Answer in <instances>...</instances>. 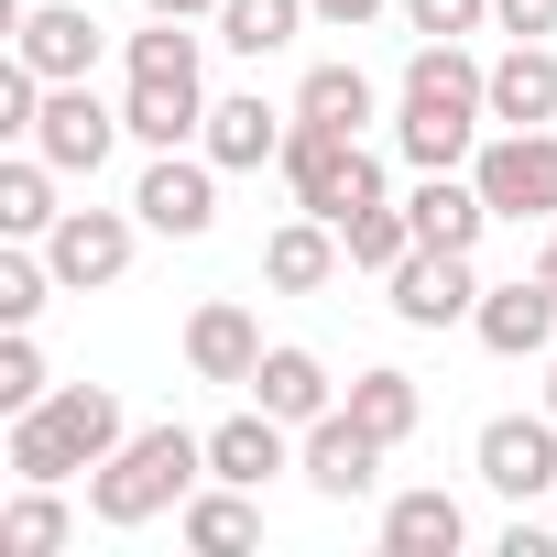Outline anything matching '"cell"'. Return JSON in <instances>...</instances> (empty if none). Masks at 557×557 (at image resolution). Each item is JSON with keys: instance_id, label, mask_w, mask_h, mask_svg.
Segmentation results:
<instances>
[{"instance_id": "6da1fadb", "label": "cell", "mask_w": 557, "mask_h": 557, "mask_svg": "<svg viewBox=\"0 0 557 557\" xmlns=\"http://www.w3.org/2000/svg\"><path fill=\"white\" fill-rule=\"evenodd\" d=\"M481 121H492V66L448 34H416L405 88H394V153L416 175H459L481 153Z\"/></svg>"}, {"instance_id": "7a4b0ae2", "label": "cell", "mask_w": 557, "mask_h": 557, "mask_svg": "<svg viewBox=\"0 0 557 557\" xmlns=\"http://www.w3.org/2000/svg\"><path fill=\"white\" fill-rule=\"evenodd\" d=\"M197 481H208V437H186V426H132V437L88 470V513H99L110 535H132V524H153V513H186Z\"/></svg>"}, {"instance_id": "3957f363", "label": "cell", "mask_w": 557, "mask_h": 557, "mask_svg": "<svg viewBox=\"0 0 557 557\" xmlns=\"http://www.w3.org/2000/svg\"><path fill=\"white\" fill-rule=\"evenodd\" d=\"M285 186H296V208H318V219H361V208H383V164H372V143L361 132H329V121H296L285 132Z\"/></svg>"}, {"instance_id": "277c9868", "label": "cell", "mask_w": 557, "mask_h": 557, "mask_svg": "<svg viewBox=\"0 0 557 557\" xmlns=\"http://www.w3.org/2000/svg\"><path fill=\"white\" fill-rule=\"evenodd\" d=\"M470 186L492 197V219H557V132H492L470 153Z\"/></svg>"}, {"instance_id": "5b68a950", "label": "cell", "mask_w": 557, "mask_h": 557, "mask_svg": "<svg viewBox=\"0 0 557 557\" xmlns=\"http://www.w3.org/2000/svg\"><path fill=\"white\" fill-rule=\"evenodd\" d=\"M132 251H143V208H66V219L45 230V262H55V285H66V296L121 285Z\"/></svg>"}, {"instance_id": "8992f818", "label": "cell", "mask_w": 557, "mask_h": 557, "mask_svg": "<svg viewBox=\"0 0 557 557\" xmlns=\"http://www.w3.org/2000/svg\"><path fill=\"white\" fill-rule=\"evenodd\" d=\"M132 208H143V230H153V240H208V230H219V164L175 143V153H153V164H143Z\"/></svg>"}, {"instance_id": "52a82bcc", "label": "cell", "mask_w": 557, "mask_h": 557, "mask_svg": "<svg viewBox=\"0 0 557 557\" xmlns=\"http://www.w3.org/2000/svg\"><path fill=\"white\" fill-rule=\"evenodd\" d=\"M296 470H307L318 503H361V492H383V437H372L350 405H329V416L296 437Z\"/></svg>"}, {"instance_id": "ba28073f", "label": "cell", "mask_w": 557, "mask_h": 557, "mask_svg": "<svg viewBox=\"0 0 557 557\" xmlns=\"http://www.w3.org/2000/svg\"><path fill=\"white\" fill-rule=\"evenodd\" d=\"M470 470H481L503 503L557 492V416H546V405H535V416H492V426L470 437Z\"/></svg>"}, {"instance_id": "9c48e42d", "label": "cell", "mask_w": 557, "mask_h": 557, "mask_svg": "<svg viewBox=\"0 0 557 557\" xmlns=\"http://www.w3.org/2000/svg\"><path fill=\"white\" fill-rule=\"evenodd\" d=\"M383 296H394V318L405 329H470V307H481V273H470V251H405L394 273H383Z\"/></svg>"}, {"instance_id": "30bf717a", "label": "cell", "mask_w": 557, "mask_h": 557, "mask_svg": "<svg viewBox=\"0 0 557 557\" xmlns=\"http://www.w3.org/2000/svg\"><path fill=\"white\" fill-rule=\"evenodd\" d=\"M110 143H121V110L88 88V77H66V88H45V121H34V153L55 164V175H99L110 164Z\"/></svg>"}, {"instance_id": "8fae6325", "label": "cell", "mask_w": 557, "mask_h": 557, "mask_svg": "<svg viewBox=\"0 0 557 557\" xmlns=\"http://www.w3.org/2000/svg\"><path fill=\"white\" fill-rule=\"evenodd\" d=\"M285 132H296V110H262V88H230V99H208L197 153L219 175H262V164H285Z\"/></svg>"}, {"instance_id": "7c38bea8", "label": "cell", "mask_w": 557, "mask_h": 557, "mask_svg": "<svg viewBox=\"0 0 557 557\" xmlns=\"http://www.w3.org/2000/svg\"><path fill=\"white\" fill-rule=\"evenodd\" d=\"M470 339H481L492 361H535V350H557V285H546V273L481 285V307H470Z\"/></svg>"}, {"instance_id": "4fadbf2b", "label": "cell", "mask_w": 557, "mask_h": 557, "mask_svg": "<svg viewBox=\"0 0 557 557\" xmlns=\"http://www.w3.org/2000/svg\"><path fill=\"white\" fill-rule=\"evenodd\" d=\"M12 55L34 77H99V12L88 0H23V23H12Z\"/></svg>"}, {"instance_id": "5bb4252c", "label": "cell", "mask_w": 557, "mask_h": 557, "mask_svg": "<svg viewBox=\"0 0 557 557\" xmlns=\"http://www.w3.org/2000/svg\"><path fill=\"white\" fill-rule=\"evenodd\" d=\"M296 437H307V426L262 416V405H251V416H219V426H208V481H240V492H262L273 470H296Z\"/></svg>"}, {"instance_id": "9a60e30c", "label": "cell", "mask_w": 557, "mask_h": 557, "mask_svg": "<svg viewBox=\"0 0 557 557\" xmlns=\"http://www.w3.org/2000/svg\"><path fill=\"white\" fill-rule=\"evenodd\" d=\"M186 372H197V383H251V372H262V329H251L240 296H208V307L186 318Z\"/></svg>"}, {"instance_id": "2e32d148", "label": "cell", "mask_w": 557, "mask_h": 557, "mask_svg": "<svg viewBox=\"0 0 557 557\" xmlns=\"http://www.w3.org/2000/svg\"><path fill=\"white\" fill-rule=\"evenodd\" d=\"M34 416L55 426V448H66L77 470H99V459H110V448L132 437V416H121V394H110V383H55V394H45Z\"/></svg>"}, {"instance_id": "e0dca14e", "label": "cell", "mask_w": 557, "mask_h": 557, "mask_svg": "<svg viewBox=\"0 0 557 557\" xmlns=\"http://www.w3.org/2000/svg\"><path fill=\"white\" fill-rule=\"evenodd\" d=\"M492 132H557V45L492 55Z\"/></svg>"}, {"instance_id": "ac0fdd59", "label": "cell", "mask_w": 557, "mask_h": 557, "mask_svg": "<svg viewBox=\"0 0 557 557\" xmlns=\"http://www.w3.org/2000/svg\"><path fill=\"white\" fill-rule=\"evenodd\" d=\"M339 262H350L339 219H318V208H307V219H285V230L262 240V285H273V296H318L329 273H339Z\"/></svg>"}, {"instance_id": "d6986e66", "label": "cell", "mask_w": 557, "mask_h": 557, "mask_svg": "<svg viewBox=\"0 0 557 557\" xmlns=\"http://www.w3.org/2000/svg\"><path fill=\"white\" fill-rule=\"evenodd\" d=\"M405 219H416V240H426V251H481L492 197H481V186H470V164H459V175H416Z\"/></svg>"}, {"instance_id": "ffe728a7", "label": "cell", "mask_w": 557, "mask_h": 557, "mask_svg": "<svg viewBox=\"0 0 557 557\" xmlns=\"http://www.w3.org/2000/svg\"><path fill=\"white\" fill-rule=\"evenodd\" d=\"M251 405H262V416H285V426H318V416L339 405V383H329V361H318V350L273 339V350H262V372H251Z\"/></svg>"}, {"instance_id": "44dd1931", "label": "cell", "mask_w": 557, "mask_h": 557, "mask_svg": "<svg viewBox=\"0 0 557 557\" xmlns=\"http://www.w3.org/2000/svg\"><path fill=\"white\" fill-rule=\"evenodd\" d=\"M470 546V513H459V492H394L383 503V557H459Z\"/></svg>"}, {"instance_id": "7402d4cb", "label": "cell", "mask_w": 557, "mask_h": 557, "mask_svg": "<svg viewBox=\"0 0 557 557\" xmlns=\"http://www.w3.org/2000/svg\"><path fill=\"white\" fill-rule=\"evenodd\" d=\"M175 535H186L197 557H240V546H262V503H251L240 481H208V492H186Z\"/></svg>"}, {"instance_id": "603a6c76", "label": "cell", "mask_w": 557, "mask_h": 557, "mask_svg": "<svg viewBox=\"0 0 557 557\" xmlns=\"http://www.w3.org/2000/svg\"><path fill=\"white\" fill-rule=\"evenodd\" d=\"M66 481H23L12 503H0V557H55V546H77V513L55 503Z\"/></svg>"}, {"instance_id": "cb8c5ba5", "label": "cell", "mask_w": 557, "mask_h": 557, "mask_svg": "<svg viewBox=\"0 0 557 557\" xmlns=\"http://www.w3.org/2000/svg\"><path fill=\"white\" fill-rule=\"evenodd\" d=\"M307 12H318V0H219V23H208V34H219L230 55L262 66V55H285V45L307 34Z\"/></svg>"}, {"instance_id": "d4e9b609", "label": "cell", "mask_w": 557, "mask_h": 557, "mask_svg": "<svg viewBox=\"0 0 557 557\" xmlns=\"http://www.w3.org/2000/svg\"><path fill=\"white\" fill-rule=\"evenodd\" d=\"M197 121H208V88H143V77H132V99H121V132H132L143 153L197 143Z\"/></svg>"}, {"instance_id": "484cf974", "label": "cell", "mask_w": 557, "mask_h": 557, "mask_svg": "<svg viewBox=\"0 0 557 557\" xmlns=\"http://www.w3.org/2000/svg\"><path fill=\"white\" fill-rule=\"evenodd\" d=\"M55 219H66V208H55V164L23 143L12 164H0V240H45Z\"/></svg>"}, {"instance_id": "4316f807", "label": "cell", "mask_w": 557, "mask_h": 557, "mask_svg": "<svg viewBox=\"0 0 557 557\" xmlns=\"http://www.w3.org/2000/svg\"><path fill=\"white\" fill-rule=\"evenodd\" d=\"M339 405H350V416H361L383 448H405V437H416V416H426L416 372H394V361H383V372H350V394H339Z\"/></svg>"}, {"instance_id": "83f0119b", "label": "cell", "mask_w": 557, "mask_h": 557, "mask_svg": "<svg viewBox=\"0 0 557 557\" xmlns=\"http://www.w3.org/2000/svg\"><path fill=\"white\" fill-rule=\"evenodd\" d=\"M296 121L361 132V121H372V77H361V66H307V77H296Z\"/></svg>"}, {"instance_id": "f1b7e54d", "label": "cell", "mask_w": 557, "mask_h": 557, "mask_svg": "<svg viewBox=\"0 0 557 557\" xmlns=\"http://www.w3.org/2000/svg\"><path fill=\"white\" fill-rule=\"evenodd\" d=\"M132 77L143 88H197V23H164L153 12V34H132Z\"/></svg>"}, {"instance_id": "f546056e", "label": "cell", "mask_w": 557, "mask_h": 557, "mask_svg": "<svg viewBox=\"0 0 557 557\" xmlns=\"http://www.w3.org/2000/svg\"><path fill=\"white\" fill-rule=\"evenodd\" d=\"M339 240H350V262H361V273H394V262L416 251V219H405V197H383V208H361Z\"/></svg>"}, {"instance_id": "4dcf8cb0", "label": "cell", "mask_w": 557, "mask_h": 557, "mask_svg": "<svg viewBox=\"0 0 557 557\" xmlns=\"http://www.w3.org/2000/svg\"><path fill=\"white\" fill-rule=\"evenodd\" d=\"M0 459H12V481H88V470H77V459L55 448V426H45V416H12Z\"/></svg>"}, {"instance_id": "1f68e13d", "label": "cell", "mask_w": 557, "mask_h": 557, "mask_svg": "<svg viewBox=\"0 0 557 557\" xmlns=\"http://www.w3.org/2000/svg\"><path fill=\"white\" fill-rule=\"evenodd\" d=\"M55 383H45V350H34V329H0V416H34Z\"/></svg>"}, {"instance_id": "d6a6232c", "label": "cell", "mask_w": 557, "mask_h": 557, "mask_svg": "<svg viewBox=\"0 0 557 557\" xmlns=\"http://www.w3.org/2000/svg\"><path fill=\"white\" fill-rule=\"evenodd\" d=\"M45 88H55V77H34L23 55L0 66V132H12V143H34V121H45Z\"/></svg>"}, {"instance_id": "836d02e7", "label": "cell", "mask_w": 557, "mask_h": 557, "mask_svg": "<svg viewBox=\"0 0 557 557\" xmlns=\"http://www.w3.org/2000/svg\"><path fill=\"white\" fill-rule=\"evenodd\" d=\"M405 23H416V34H448V45H470V34L492 23V0H405Z\"/></svg>"}, {"instance_id": "e575fe53", "label": "cell", "mask_w": 557, "mask_h": 557, "mask_svg": "<svg viewBox=\"0 0 557 557\" xmlns=\"http://www.w3.org/2000/svg\"><path fill=\"white\" fill-rule=\"evenodd\" d=\"M492 23H503L513 45H546V34H557V0H492Z\"/></svg>"}, {"instance_id": "d590c367", "label": "cell", "mask_w": 557, "mask_h": 557, "mask_svg": "<svg viewBox=\"0 0 557 557\" xmlns=\"http://www.w3.org/2000/svg\"><path fill=\"white\" fill-rule=\"evenodd\" d=\"M503 557H557V535H546V524H524V513H513V524H503Z\"/></svg>"}, {"instance_id": "8d00e7d4", "label": "cell", "mask_w": 557, "mask_h": 557, "mask_svg": "<svg viewBox=\"0 0 557 557\" xmlns=\"http://www.w3.org/2000/svg\"><path fill=\"white\" fill-rule=\"evenodd\" d=\"M372 12H383V0H318V23H339V34H361Z\"/></svg>"}, {"instance_id": "74e56055", "label": "cell", "mask_w": 557, "mask_h": 557, "mask_svg": "<svg viewBox=\"0 0 557 557\" xmlns=\"http://www.w3.org/2000/svg\"><path fill=\"white\" fill-rule=\"evenodd\" d=\"M143 12H164V23H219V0H143Z\"/></svg>"}, {"instance_id": "f35d334b", "label": "cell", "mask_w": 557, "mask_h": 557, "mask_svg": "<svg viewBox=\"0 0 557 557\" xmlns=\"http://www.w3.org/2000/svg\"><path fill=\"white\" fill-rule=\"evenodd\" d=\"M535 273H546V285H557V219H546V251H535Z\"/></svg>"}, {"instance_id": "ab89813d", "label": "cell", "mask_w": 557, "mask_h": 557, "mask_svg": "<svg viewBox=\"0 0 557 557\" xmlns=\"http://www.w3.org/2000/svg\"><path fill=\"white\" fill-rule=\"evenodd\" d=\"M546 416H557V361H546Z\"/></svg>"}]
</instances>
